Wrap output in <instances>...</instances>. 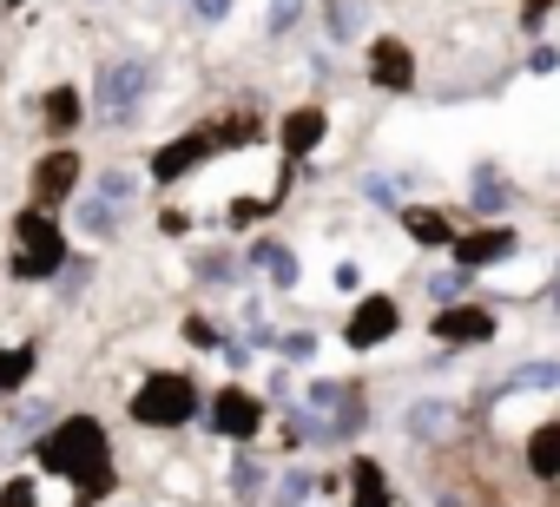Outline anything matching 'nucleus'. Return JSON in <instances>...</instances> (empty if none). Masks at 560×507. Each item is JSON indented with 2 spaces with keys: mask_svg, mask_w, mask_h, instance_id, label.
Wrapping results in <instances>:
<instances>
[{
  "mask_svg": "<svg viewBox=\"0 0 560 507\" xmlns=\"http://www.w3.org/2000/svg\"><path fill=\"white\" fill-rule=\"evenodd\" d=\"M198 409H205V396H198V382H191L185 369H152V376L126 396V415H132L139 428H152V435H172V428L198 422Z\"/></svg>",
  "mask_w": 560,
  "mask_h": 507,
  "instance_id": "3",
  "label": "nucleus"
},
{
  "mask_svg": "<svg viewBox=\"0 0 560 507\" xmlns=\"http://www.w3.org/2000/svg\"><path fill=\"white\" fill-rule=\"evenodd\" d=\"M80 191H86V158H80V145H47V152L34 158V172H27V204L60 211V204H73Z\"/></svg>",
  "mask_w": 560,
  "mask_h": 507,
  "instance_id": "4",
  "label": "nucleus"
},
{
  "mask_svg": "<svg viewBox=\"0 0 560 507\" xmlns=\"http://www.w3.org/2000/svg\"><path fill=\"white\" fill-rule=\"evenodd\" d=\"M0 507H40V481H34V474L0 481Z\"/></svg>",
  "mask_w": 560,
  "mask_h": 507,
  "instance_id": "24",
  "label": "nucleus"
},
{
  "mask_svg": "<svg viewBox=\"0 0 560 507\" xmlns=\"http://www.w3.org/2000/svg\"><path fill=\"white\" fill-rule=\"evenodd\" d=\"M93 191H100V198H106V204H119V211H126V204H132V191H139V178H132V172H126V165H106V172H100V185H93Z\"/></svg>",
  "mask_w": 560,
  "mask_h": 507,
  "instance_id": "22",
  "label": "nucleus"
},
{
  "mask_svg": "<svg viewBox=\"0 0 560 507\" xmlns=\"http://www.w3.org/2000/svg\"><path fill=\"white\" fill-rule=\"evenodd\" d=\"M396 323H402V310H396V297H363L357 310H350V323H343V343L350 350H376V343H389L396 337Z\"/></svg>",
  "mask_w": 560,
  "mask_h": 507,
  "instance_id": "8",
  "label": "nucleus"
},
{
  "mask_svg": "<svg viewBox=\"0 0 560 507\" xmlns=\"http://www.w3.org/2000/svg\"><path fill=\"white\" fill-rule=\"evenodd\" d=\"M250 264H257V271H270V284H284V291L298 284V258H291V250L277 244V237H264V244L250 250Z\"/></svg>",
  "mask_w": 560,
  "mask_h": 507,
  "instance_id": "20",
  "label": "nucleus"
},
{
  "mask_svg": "<svg viewBox=\"0 0 560 507\" xmlns=\"http://www.w3.org/2000/svg\"><path fill=\"white\" fill-rule=\"evenodd\" d=\"M211 435H224V441L250 448V441L264 435V402H257L244 382H224V389L211 396Z\"/></svg>",
  "mask_w": 560,
  "mask_h": 507,
  "instance_id": "7",
  "label": "nucleus"
},
{
  "mask_svg": "<svg viewBox=\"0 0 560 507\" xmlns=\"http://www.w3.org/2000/svg\"><path fill=\"white\" fill-rule=\"evenodd\" d=\"M40 369V343H0V396H21Z\"/></svg>",
  "mask_w": 560,
  "mask_h": 507,
  "instance_id": "15",
  "label": "nucleus"
},
{
  "mask_svg": "<svg viewBox=\"0 0 560 507\" xmlns=\"http://www.w3.org/2000/svg\"><path fill=\"white\" fill-rule=\"evenodd\" d=\"M370 80L376 86H389V93H409L416 86V54L402 47V40H370Z\"/></svg>",
  "mask_w": 560,
  "mask_h": 507,
  "instance_id": "12",
  "label": "nucleus"
},
{
  "mask_svg": "<svg viewBox=\"0 0 560 507\" xmlns=\"http://www.w3.org/2000/svg\"><path fill=\"white\" fill-rule=\"evenodd\" d=\"M93 86H100V119L106 126H132L145 93H152V67L145 60H106Z\"/></svg>",
  "mask_w": 560,
  "mask_h": 507,
  "instance_id": "5",
  "label": "nucleus"
},
{
  "mask_svg": "<svg viewBox=\"0 0 560 507\" xmlns=\"http://www.w3.org/2000/svg\"><path fill=\"white\" fill-rule=\"evenodd\" d=\"M231 481H237V494H257V481H264V474H257V461H250V455H244V461H237V468H231Z\"/></svg>",
  "mask_w": 560,
  "mask_h": 507,
  "instance_id": "28",
  "label": "nucleus"
},
{
  "mask_svg": "<svg viewBox=\"0 0 560 507\" xmlns=\"http://www.w3.org/2000/svg\"><path fill=\"white\" fill-rule=\"evenodd\" d=\"M185 224H191L185 211H165V217H159V231H165V237H185Z\"/></svg>",
  "mask_w": 560,
  "mask_h": 507,
  "instance_id": "31",
  "label": "nucleus"
},
{
  "mask_svg": "<svg viewBox=\"0 0 560 507\" xmlns=\"http://www.w3.org/2000/svg\"><path fill=\"white\" fill-rule=\"evenodd\" d=\"M40 474H60L73 487L80 507H100L119 487V461H113V435L100 415H60L40 441H34Z\"/></svg>",
  "mask_w": 560,
  "mask_h": 507,
  "instance_id": "1",
  "label": "nucleus"
},
{
  "mask_svg": "<svg viewBox=\"0 0 560 507\" xmlns=\"http://www.w3.org/2000/svg\"><path fill=\"white\" fill-rule=\"evenodd\" d=\"M402 231H409L416 244H455V224H448L435 204H409V211H402Z\"/></svg>",
  "mask_w": 560,
  "mask_h": 507,
  "instance_id": "17",
  "label": "nucleus"
},
{
  "mask_svg": "<svg viewBox=\"0 0 560 507\" xmlns=\"http://www.w3.org/2000/svg\"><path fill=\"white\" fill-rule=\"evenodd\" d=\"M402 428H409L416 441H448V435L462 428V409H455V402H409Z\"/></svg>",
  "mask_w": 560,
  "mask_h": 507,
  "instance_id": "13",
  "label": "nucleus"
},
{
  "mask_svg": "<svg viewBox=\"0 0 560 507\" xmlns=\"http://www.w3.org/2000/svg\"><path fill=\"white\" fill-rule=\"evenodd\" d=\"M73 204H80V231H86V237H100V244H106V237L119 231V204H106L100 191H80Z\"/></svg>",
  "mask_w": 560,
  "mask_h": 507,
  "instance_id": "19",
  "label": "nucleus"
},
{
  "mask_svg": "<svg viewBox=\"0 0 560 507\" xmlns=\"http://www.w3.org/2000/svg\"><path fill=\"white\" fill-rule=\"evenodd\" d=\"M185 343H198V350H218V323H205V317H185Z\"/></svg>",
  "mask_w": 560,
  "mask_h": 507,
  "instance_id": "27",
  "label": "nucleus"
},
{
  "mask_svg": "<svg viewBox=\"0 0 560 507\" xmlns=\"http://www.w3.org/2000/svg\"><path fill=\"white\" fill-rule=\"evenodd\" d=\"M547 21V0H521V27H540Z\"/></svg>",
  "mask_w": 560,
  "mask_h": 507,
  "instance_id": "30",
  "label": "nucleus"
},
{
  "mask_svg": "<svg viewBox=\"0 0 560 507\" xmlns=\"http://www.w3.org/2000/svg\"><path fill=\"white\" fill-rule=\"evenodd\" d=\"M311 500V474H284L277 481V507H304Z\"/></svg>",
  "mask_w": 560,
  "mask_h": 507,
  "instance_id": "25",
  "label": "nucleus"
},
{
  "mask_svg": "<svg viewBox=\"0 0 560 507\" xmlns=\"http://www.w3.org/2000/svg\"><path fill=\"white\" fill-rule=\"evenodd\" d=\"M324 132H330V113L324 106H298V113H284V126H277V145H284V158H311L324 145Z\"/></svg>",
  "mask_w": 560,
  "mask_h": 507,
  "instance_id": "11",
  "label": "nucleus"
},
{
  "mask_svg": "<svg viewBox=\"0 0 560 507\" xmlns=\"http://www.w3.org/2000/svg\"><path fill=\"white\" fill-rule=\"evenodd\" d=\"M508 382L514 389H560V363H521Z\"/></svg>",
  "mask_w": 560,
  "mask_h": 507,
  "instance_id": "23",
  "label": "nucleus"
},
{
  "mask_svg": "<svg viewBox=\"0 0 560 507\" xmlns=\"http://www.w3.org/2000/svg\"><path fill=\"white\" fill-rule=\"evenodd\" d=\"M455 258H462V271L494 264V258H514V231H468V237H455Z\"/></svg>",
  "mask_w": 560,
  "mask_h": 507,
  "instance_id": "14",
  "label": "nucleus"
},
{
  "mask_svg": "<svg viewBox=\"0 0 560 507\" xmlns=\"http://www.w3.org/2000/svg\"><path fill=\"white\" fill-rule=\"evenodd\" d=\"M40 126H47L54 145H67V139L86 126V93H80L73 80H54V86L40 93Z\"/></svg>",
  "mask_w": 560,
  "mask_h": 507,
  "instance_id": "9",
  "label": "nucleus"
},
{
  "mask_svg": "<svg viewBox=\"0 0 560 507\" xmlns=\"http://www.w3.org/2000/svg\"><path fill=\"white\" fill-rule=\"evenodd\" d=\"M494 310H481V304H442L435 310V337L442 343H494Z\"/></svg>",
  "mask_w": 560,
  "mask_h": 507,
  "instance_id": "10",
  "label": "nucleus"
},
{
  "mask_svg": "<svg viewBox=\"0 0 560 507\" xmlns=\"http://www.w3.org/2000/svg\"><path fill=\"white\" fill-rule=\"evenodd\" d=\"M468 204H475V211H501V204H508V185L494 178V165H481V172L468 178Z\"/></svg>",
  "mask_w": 560,
  "mask_h": 507,
  "instance_id": "21",
  "label": "nucleus"
},
{
  "mask_svg": "<svg viewBox=\"0 0 560 507\" xmlns=\"http://www.w3.org/2000/svg\"><path fill=\"white\" fill-rule=\"evenodd\" d=\"M191 8H198V21H224V14H231V0H191Z\"/></svg>",
  "mask_w": 560,
  "mask_h": 507,
  "instance_id": "29",
  "label": "nucleus"
},
{
  "mask_svg": "<svg viewBox=\"0 0 560 507\" xmlns=\"http://www.w3.org/2000/svg\"><path fill=\"white\" fill-rule=\"evenodd\" d=\"M205 158H218V139H211V126H191V132H178V139H165L159 152H152V185H185Z\"/></svg>",
  "mask_w": 560,
  "mask_h": 507,
  "instance_id": "6",
  "label": "nucleus"
},
{
  "mask_svg": "<svg viewBox=\"0 0 560 507\" xmlns=\"http://www.w3.org/2000/svg\"><path fill=\"white\" fill-rule=\"evenodd\" d=\"M527 468H534L540 481H560V422H540V428L527 435Z\"/></svg>",
  "mask_w": 560,
  "mask_h": 507,
  "instance_id": "16",
  "label": "nucleus"
},
{
  "mask_svg": "<svg viewBox=\"0 0 560 507\" xmlns=\"http://www.w3.org/2000/svg\"><path fill=\"white\" fill-rule=\"evenodd\" d=\"M462 284H468L462 271H435V278H429V291H435V304H455V297H462Z\"/></svg>",
  "mask_w": 560,
  "mask_h": 507,
  "instance_id": "26",
  "label": "nucleus"
},
{
  "mask_svg": "<svg viewBox=\"0 0 560 507\" xmlns=\"http://www.w3.org/2000/svg\"><path fill=\"white\" fill-rule=\"evenodd\" d=\"M73 264V237L60 224V211L21 204L14 211V250H8V278L14 284H54Z\"/></svg>",
  "mask_w": 560,
  "mask_h": 507,
  "instance_id": "2",
  "label": "nucleus"
},
{
  "mask_svg": "<svg viewBox=\"0 0 560 507\" xmlns=\"http://www.w3.org/2000/svg\"><path fill=\"white\" fill-rule=\"evenodd\" d=\"M0 8H8V14H21V8H34V0H0Z\"/></svg>",
  "mask_w": 560,
  "mask_h": 507,
  "instance_id": "32",
  "label": "nucleus"
},
{
  "mask_svg": "<svg viewBox=\"0 0 560 507\" xmlns=\"http://www.w3.org/2000/svg\"><path fill=\"white\" fill-rule=\"evenodd\" d=\"M350 507H389V474L376 461H357L350 468Z\"/></svg>",
  "mask_w": 560,
  "mask_h": 507,
  "instance_id": "18",
  "label": "nucleus"
}]
</instances>
